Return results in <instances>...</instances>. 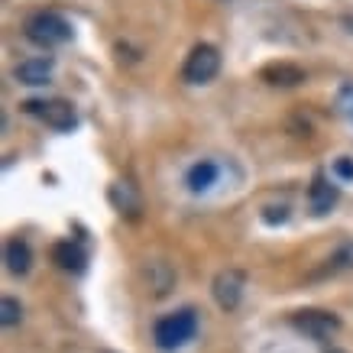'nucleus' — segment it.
<instances>
[{"label": "nucleus", "instance_id": "nucleus-13", "mask_svg": "<svg viewBox=\"0 0 353 353\" xmlns=\"http://www.w3.org/2000/svg\"><path fill=\"white\" fill-rule=\"evenodd\" d=\"M214 182H217V165L211 159L194 162L192 169H188V188L192 192H208Z\"/></svg>", "mask_w": 353, "mask_h": 353}, {"label": "nucleus", "instance_id": "nucleus-16", "mask_svg": "<svg viewBox=\"0 0 353 353\" xmlns=\"http://www.w3.org/2000/svg\"><path fill=\"white\" fill-rule=\"evenodd\" d=\"M337 108H341V114L353 123V85L341 88V94H337Z\"/></svg>", "mask_w": 353, "mask_h": 353}, {"label": "nucleus", "instance_id": "nucleus-7", "mask_svg": "<svg viewBox=\"0 0 353 353\" xmlns=\"http://www.w3.org/2000/svg\"><path fill=\"white\" fill-rule=\"evenodd\" d=\"M337 185L327 182V175H314V182H311V192H308V208L314 217H324L331 211L334 204H337Z\"/></svg>", "mask_w": 353, "mask_h": 353}, {"label": "nucleus", "instance_id": "nucleus-4", "mask_svg": "<svg viewBox=\"0 0 353 353\" xmlns=\"http://www.w3.org/2000/svg\"><path fill=\"white\" fill-rule=\"evenodd\" d=\"M292 327L301 334H308L311 341H331L341 331V318L331 311H295L292 314Z\"/></svg>", "mask_w": 353, "mask_h": 353}, {"label": "nucleus", "instance_id": "nucleus-17", "mask_svg": "<svg viewBox=\"0 0 353 353\" xmlns=\"http://www.w3.org/2000/svg\"><path fill=\"white\" fill-rule=\"evenodd\" d=\"M334 175H337L341 182H353V156H341V159H334Z\"/></svg>", "mask_w": 353, "mask_h": 353}, {"label": "nucleus", "instance_id": "nucleus-15", "mask_svg": "<svg viewBox=\"0 0 353 353\" xmlns=\"http://www.w3.org/2000/svg\"><path fill=\"white\" fill-rule=\"evenodd\" d=\"M263 221L266 224H285L289 221V204H269L263 211Z\"/></svg>", "mask_w": 353, "mask_h": 353}, {"label": "nucleus", "instance_id": "nucleus-1", "mask_svg": "<svg viewBox=\"0 0 353 353\" xmlns=\"http://www.w3.org/2000/svg\"><path fill=\"white\" fill-rule=\"evenodd\" d=\"M194 331H198V318H194V311L185 308V311H175V314L159 318L156 327H152V341H156L159 350H179V347H185V343L192 341Z\"/></svg>", "mask_w": 353, "mask_h": 353}, {"label": "nucleus", "instance_id": "nucleus-9", "mask_svg": "<svg viewBox=\"0 0 353 353\" xmlns=\"http://www.w3.org/2000/svg\"><path fill=\"white\" fill-rule=\"evenodd\" d=\"M263 81L276 88H295L305 81V72H301L299 65H289V62H276V65H266L263 68Z\"/></svg>", "mask_w": 353, "mask_h": 353}, {"label": "nucleus", "instance_id": "nucleus-6", "mask_svg": "<svg viewBox=\"0 0 353 353\" xmlns=\"http://www.w3.org/2000/svg\"><path fill=\"white\" fill-rule=\"evenodd\" d=\"M23 108L30 110V114H39V117L55 130H72L78 123V114L68 101H30V104H23Z\"/></svg>", "mask_w": 353, "mask_h": 353}, {"label": "nucleus", "instance_id": "nucleus-5", "mask_svg": "<svg viewBox=\"0 0 353 353\" xmlns=\"http://www.w3.org/2000/svg\"><path fill=\"white\" fill-rule=\"evenodd\" d=\"M243 289H246V276L240 272V269H221V272L214 276V285H211L214 301L224 311H234L236 305L243 301Z\"/></svg>", "mask_w": 353, "mask_h": 353}, {"label": "nucleus", "instance_id": "nucleus-12", "mask_svg": "<svg viewBox=\"0 0 353 353\" xmlns=\"http://www.w3.org/2000/svg\"><path fill=\"white\" fill-rule=\"evenodd\" d=\"M52 259L55 266L68 269V272H81L85 269V250L78 243H72V240H62V243L52 246Z\"/></svg>", "mask_w": 353, "mask_h": 353}, {"label": "nucleus", "instance_id": "nucleus-18", "mask_svg": "<svg viewBox=\"0 0 353 353\" xmlns=\"http://www.w3.org/2000/svg\"><path fill=\"white\" fill-rule=\"evenodd\" d=\"M334 266H337V269H353V240H350V243H343L341 250H337Z\"/></svg>", "mask_w": 353, "mask_h": 353}, {"label": "nucleus", "instance_id": "nucleus-10", "mask_svg": "<svg viewBox=\"0 0 353 353\" xmlns=\"http://www.w3.org/2000/svg\"><path fill=\"white\" fill-rule=\"evenodd\" d=\"M3 259H7V269L10 272H17V276H26L30 272V266H32V250H30V243L26 240H10V243L3 246Z\"/></svg>", "mask_w": 353, "mask_h": 353}, {"label": "nucleus", "instance_id": "nucleus-11", "mask_svg": "<svg viewBox=\"0 0 353 353\" xmlns=\"http://www.w3.org/2000/svg\"><path fill=\"white\" fill-rule=\"evenodd\" d=\"M110 204L117 208L120 214H130V217H137L139 214V194H137V188L130 182H114L110 185Z\"/></svg>", "mask_w": 353, "mask_h": 353}, {"label": "nucleus", "instance_id": "nucleus-8", "mask_svg": "<svg viewBox=\"0 0 353 353\" xmlns=\"http://www.w3.org/2000/svg\"><path fill=\"white\" fill-rule=\"evenodd\" d=\"M52 68H55V62L49 59V55L26 59V62L17 65V81H20V85H30V88H39L52 78Z\"/></svg>", "mask_w": 353, "mask_h": 353}, {"label": "nucleus", "instance_id": "nucleus-14", "mask_svg": "<svg viewBox=\"0 0 353 353\" xmlns=\"http://www.w3.org/2000/svg\"><path fill=\"white\" fill-rule=\"evenodd\" d=\"M20 318H23L20 301H17V299H3V301H0V321L7 324V327H13Z\"/></svg>", "mask_w": 353, "mask_h": 353}, {"label": "nucleus", "instance_id": "nucleus-3", "mask_svg": "<svg viewBox=\"0 0 353 353\" xmlns=\"http://www.w3.org/2000/svg\"><path fill=\"white\" fill-rule=\"evenodd\" d=\"M217 72H221V52H217L214 46L198 43L192 52H188V59H185L182 78L188 85H208Z\"/></svg>", "mask_w": 353, "mask_h": 353}, {"label": "nucleus", "instance_id": "nucleus-2", "mask_svg": "<svg viewBox=\"0 0 353 353\" xmlns=\"http://www.w3.org/2000/svg\"><path fill=\"white\" fill-rule=\"evenodd\" d=\"M26 36H30L36 46H46V49H52V46H62L72 39V26L59 17V13H32L30 20H26Z\"/></svg>", "mask_w": 353, "mask_h": 353}]
</instances>
